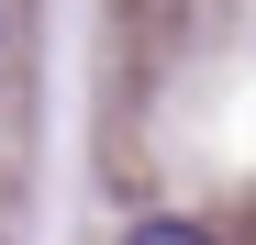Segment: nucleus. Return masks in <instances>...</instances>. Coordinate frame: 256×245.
Returning a JSON list of instances; mask_svg holds the SVG:
<instances>
[{
  "mask_svg": "<svg viewBox=\"0 0 256 245\" xmlns=\"http://www.w3.org/2000/svg\"><path fill=\"white\" fill-rule=\"evenodd\" d=\"M122 245H212V223H190V212H145Z\"/></svg>",
  "mask_w": 256,
  "mask_h": 245,
  "instance_id": "nucleus-1",
  "label": "nucleus"
}]
</instances>
